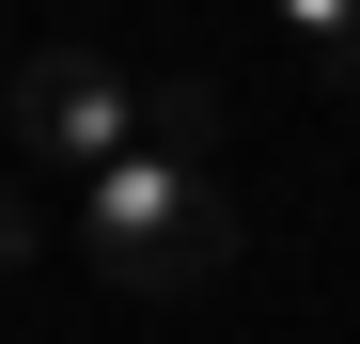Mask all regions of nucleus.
<instances>
[{
  "instance_id": "nucleus-1",
  "label": "nucleus",
  "mask_w": 360,
  "mask_h": 344,
  "mask_svg": "<svg viewBox=\"0 0 360 344\" xmlns=\"http://www.w3.org/2000/svg\"><path fill=\"white\" fill-rule=\"evenodd\" d=\"M79 251L126 298H204L235 266V172H219V94L204 79H157V126L79 188Z\"/></svg>"
},
{
  "instance_id": "nucleus-3",
  "label": "nucleus",
  "mask_w": 360,
  "mask_h": 344,
  "mask_svg": "<svg viewBox=\"0 0 360 344\" xmlns=\"http://www.w3.org/2000/svg\"><path fill=\"white\" fill-rule=\"evenodd\" d=\"M282 47H297L314 79H345V94H360V0H282Z\"/></svg>"
},
{
  "instance_id": "nucleus-2",
  "label": "nucleus",
  "mask_w": 360,
  "mask_h": 344,
  "mask_svg": "<svg viewBox=\"0 0 360 344\" xmlns=\"http://www.w3.org/2000/svg\"><path fill=\"white\" fill-rule=\"evenodd\" d=\"M0 126H16V157H47V172L94 188V172L157 126V94H126V63H94V47H32V63L0 79Z\"/></svg>"
},
{
  "instance_id": "nucleus-4",
  "label": "nucleus",
  "mask_w": 360,
  "mask_h": 344,
  "mask_svg": "<svg viewBox=\"0 0 360 344\" xmlns=\"http://www.w3.org/2000/svg\"><path fill=\"white\" fill-rule=\"evenodd\" d=\"M16 266H32V204L0 188V282H16Z\"/></svg>"
}]
</instances>
